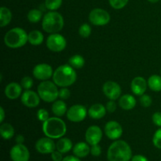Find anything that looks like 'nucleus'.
Segmentation results:
<instances>
[{
    "label": "nucleus",
    "mask_w": 161,
    "mask_h": 161,
    "mask_svg": "<svg viewBox=\"0 0 161 161\" xmlns=\"http://www.w3.org/2000/svg\"><path fill=\"white\" fill-rule=\"evenodd\" d=\"M53 80L57 86L67 87L75 82L76 72L70 64L61 65L53 72Z\"/></svg>",
    "instance_id": "f257e3e1"
},
{
    "label": "nucleus",
    "mask_w": 161,
    "mask_h": 161,
    "mask_svg": "<svg viewBox=\"0 0 161 161\" xmlns=\"http://www.w3.org/2000/svg\"><path fill=\"white\" fill-rule=\"evenodd\" d=\"M131 157L132 152L130 146L122 140H118L111 144L107 153L109 161H129Z\"/></svg>",
    "instance_id": "f03ea898"
},
{
    "label": "nucleus",
    "mask_w": 161,
    "mask_h": 161,
    "mask_svg": "<svg viewBox=\"0 0 161 161\" xmlns=\"http://www.w3.org/2000/svg\"><path fill=\"white\" fill-rule=\"evenodd\" d=\"M67 127L65 123L60 118H49L42 124V131L45 135L52 139L61 138L65 135Z\"/></svg>",
    "instance_id": "7ed1b4c3"
},
{
    "label": "nucleus",
    "mask_w": 161,
    "mask_h": 161,
    "mask_svg": "<svg viewBox=\"0 0 161 161\" xmlns=\"http://www.w3.org/2000/svg\"><path fill=\"white\" fill-rule=\"evenodd\" d=\"M42 27L44 31L50 34L58 33L64 27V19L59 13L50 11L44 15Z\"/></svg>",
    "instance_id": "20e7f679"
},
{
    "label": "nucleus",
    "mask_w": 161,
    "mask_h": 161,
    "mask_svg": "<svg viewBox=\"0 0 161 161\" xmlns=\"http://www.w3.org/2000/svg\"><path fill=\"white\" fill-rule=\"evenodd\" d=\"M28 36L23 28H12L5 35L4 42L9 48H19L25 46L28 42Z\"/></svg>",
    "instance_id": "39448f33"
},
{
    "label": "nucleus",
    "mask_w": 161,
    "mask_h": 161,
    "mask_svg": "<svg viewBox=\"0 0 161 161\" xmlns=\"http://www.w3.org/2000/svg\"><path fill=\"white\" fill-rule=\"evenodd\" d=\"M38 94L46 102H53L59 97V91L56 84L50 81H42L37 88Z\"/></svg>",
    "instance_id": "423d86ee"
},
{
    "label": "nucleus",
    "mask_w": 161,
    "mask_h": 161,
    "mask_svg": "<svg viewBox=\"0 0 161 161\" xmlns=\"http://www.w3.org/2000/svg\"><path fill=\"white\" fill-rule=\"evenodd\" d=\"M90 21L96 26H104L110 20V15L105 9H94L90 13Z\"/></svg>",
    "instance_id": "0eeeda50"
},
{
    "label": "nucleus",
    "mask_w": 161,
    "mask_h": 161,
    "mask_svg": "<svg viewBox=\"0 0 161 161\" xmlns=\"http://www.w3.org/2000/svg\"><path fill=\"white\" fill-rule=\"evenodd\" d=\"M47 47L51 51L61 52L66 47V40L61 35L51 34L47 39Z\"/></svg>",
    "instance_id": "6e6552de"
},
{
    "label": "nucleus",
    "mask_w": 161,
    "mask_h": 161,
    "mask_svg": "<svg viewBox=\"0 0 161 161\" xmlns=\"http://www.w3.org/2000/svg\"><path fill=\"white\" fill-rule=\"evenodd\" d=\"M87 111L83 105H72L67 111V118L72 122L79 123L83 121L86 118Z\"/></svg>",
    "instance_id": "1a4fd4ad"
},
{
    "label": "nucleus",
    "mask_w": 161,
    "mask_h": 161,
    "mask_svg": "<svg viewBox=\"0 0 161 161\" xmlns=\"http://www.w3.org/2000/svg\"><path fill=\"white\" fill-rule=\"evenodd\" d=\"M10 158L13 161H28L30 153L28 148L23 144H17L11 149Z\"/></svg>",
    "instance_id": "9d476101"
},
{
    "label": "nucleus",
    "mask_w": 161,
    "mask_h": 161,
    "mask_svg": "<svg viewBox=\"0 0 161 161\" xmlns=\"http://www.w3.org/2000/svg\"><path fill=\"white\" fill-rule=\"evenodd\" d=\"M36 149L39 153L42 154L52 153L56 149V145L52 138H42L38 140L36 143Z\"/></svg>",
    "instance_id": "9b49d317"
},
{
    "label": "nucleus",
    "mask_w": 161,
    "mask_h": 161,
    "mask_svg": "<svg viewBox=\"0 0 161 161\" xmlns=\"http://www.w3.org/2000/svg\"><path fill=\"white\" fill-rule=\"evenodd\" d=\"M53 75L52 67L47 64H37L33 69V75L39 80H47Z\"/></svg>",
    "instance_id": "f8f14e48"
},
{
    "label": "nucleus",
    "mask_w": 161,
    "mask_h": 161,
    "mask_svg": "<svg viewBox=\"0 0 161 161\" xmlns=\"http://www.w3.org/2000/svg\"><path fill=\"white\" fill-rule=\"evenodd\" d=\"M103 92L110 100H116L121 94V88L118 83L113 81H108L103 85Z\"/></svg>",
    "instance_id": "ddd939ff"
},
{
    "label": "nucleus",
    "mask_w": 161,
    "mask_h": 161,
    "mask_svg": "<svg viewBox=\"0 0 161 161\" xmlns=\"http://www.w3.org/2000/svg\"><path fill=\"white\" fill-rule=\"evenodd\" d=\"M105 132L109 139L116 140L122 135L123 129L120 124L116 121H109L105 124Z\"/></svg>",
    "instance_id": "4468645a"
},
{
    "label": "nucleus",
    "mask_w": 161,
    "mask_h": 161,
    "mask_svg": "<svg viewBox=\"0 0 161 161\" xmlns=\"http://www.w3.org/2000/svg\"><path fill=\"white\" fill-rule=\"evenodd\" d=\"M86 141L91 146L97 145L102 138V131L97 126H91L86 130L85 135Z\"/></svg>",
    "instance_id": "2eb2a0df"
},
{
    "label": "nucleus",
    "mask_w": 161,
    "mask_h": 161,
    "mask_svg": "<svg viewBox=\"0 0 161 161\" xmlns=\"http://www.w3.org/2000/svg\"><path fill=\"white\" fill-rule=\"evenodd\" d=\"M40 97L37 93L30 90H26L21 96V102L24 105L28 108H36L40 102Z\"/></svg>",
    "instance_id": "dca6fc26"
},
{
    "label": "nucleus",
    "mask_w": 161,
    "mask_h": 161,
    "mask_svg": "<svg viewBox=\"0 0 161 161\" xmlns=\"http://www.w3.org/2000/svg\"><path fill=\"white\" fill-rule=\"evenodd\" d=\"M147 88V83L146 80L141 76L135 77L131 82V91L135 94L142 96L146 92Z\"/></svg>",
    "instance_id": "f3484780"
},
{
    "label": "nucleus",
    "mask_w": 161,
    "mask_h": 161,
    "mask_svg": "<svg viewBox=\"0 0 161 161\" xmlns=\"http://www.w3.org/2000/svg\"><path fill=\"white\" fill-rule=\"evenodd\" d=\"M22 91L20 85L17 83H10L5 88V94L6 97L11 100H14L19 97Z\"/></svg>",
    "instance_id": "a211bd4d"
},
{
    "label": "nucleus",
    "mask_w": 161,
    "mask_h": 161,
    "mask_svg": "<svg viewBox=\"0 0 161 161\" xmlns=\"http://www.w3.org/2000/svg\"><path fill=\"white\" fill-rule=\"evenodd\" d=\"M88 114L92 119H102L106 114V108L102 104H94L90 107Z\"/></svg>",
    "instance_id": "6ab92c4d"
},
{
    "label": "nucleus",
    "mask_w": 161,
    "mask_h": 161,
    "mask_svg": "<svg viewBox=\"0 0 161 161\" xmlns=\"http://www.w3.org/2000/svg\"><path fill=\"white\" fill-rule=\"evenodd\" d=\"M119 105L123 109L130 110L136 105V100L132 95L125 94L119 98Z\"/></svg>",
    "instance_id": "aec40b11"
},
{
    "label": "nucleus",
    "mask_w": 161,
    "mask_h": 161,
    "mask_svg": "<svg viewBox=\"0 0 161 161\" xmlns=\"http://www.w3.org/2000/svg\"><path fill=\"white\" fill-rule=\"evenodd\" d=\"M90 152L91 149L85 142H78L73 147V153L77 157H86Z\"/></svg>",
    "instance_id": "412c9836"
},
{
    "label": "nucleus",
    "mask_w": 161,
    "mask_h": 161,
    "mask_svg": "<svg viewBox=\"0 0 161 161\" xmlns=\"http://www.w3.org/2000/svg\"><path fill=\"white\" fill-rule=\"evenodd\" d=\"M57 150L61 153H66L69 152L72 148V142L70 139L67 138H61L56 145Z\"/></svg>",
    "instance_id": "4be33fe9"
},
{
    "label": "nucleus",
    "mask_w": 161,
    "mask_h": 161,
    "mask_svg": "<svg viewBox=\"0 0 161 161\" xmlns=\"http://www.w3.org/2000/svg\"><path fill=\"white\" fill-rule=\"evenodd\" d=\"M44 39V36L41 31L38 30H34L29 32L28 36V41L34 46H39L42 43Z\"/></svg>",
    "instance_id": "5701e85b"
},
{
    "label": "nucleus",
    "mask_w": 161,
    "mask_h": 161,
    "mask_svg": "<svg viewBox=\"0 0 161 161\" xmlns=\"http://www.w3.org/2000/svg\"><path fill=\"white\" fill-rule=\"evenodd\" d=\"M52 112L57 116H64V113H67V105L62 100L55 101L52 105Z\"/></svg>",
    "instance_id": "b1692460"
},
{
    "label": "nucleus",
    "mask_w": 161,
    "mask_h": 161,
    "mask_svg": "<svg viewBox=\"0 0 161 161\" xmlns=\"http://www.w3.org/2000/svg\"><path fill=\"white\" fill-rule=\"evenodd\" d=\"M11 20H12V14H11L10 10L4 6L1 7L0 9V26L2 28L6 26L7 25H9Z\"/></svg>",
    "instance_id": "393cba45"
},
{
    "label": "nucleus",
    "mask_w": 161,
    "mask_h": 161,
    "mask_svg": "<svg viewBox=\"0 0 161 161\" xmlns=\"http://www.w3.org/2000/svg\"><path fill=\"white\" fill-rule=\"evenodd\" d=\"M0 134L4 139H10L14 135V128L11 124L5 123L0 126Z\"/></svg>",
    "instance_id": "a878e982"
},
{
    "label": "nucleus",
    "mask_w": 161,
    "mask_h": 161,
    "mask_svg": "<svg viewBox=\"0 0 161 161\" xmlns=\"http://www.w3.org/2000/svg\"><path fill=\"white\" fill-rule=\"evenodd\" d=\"M148 86L156 92L161 91V76L158 75H151L148 80Z\"/></svg>",
    "instance_id": "bb28decb"
},
{
    "label": "nucleus",
    "mask_w": 161,
    "mask_h": 161,
    "mask_svg": "<svg viewBox=\"0 0 161 161\" xmlns=\"http://www.w3.org/2000/svg\"><path fill=\"white\" fill-rule=\"evenodd\" d=\"M69 63L72 68L76 69H80L81 68L83 67L85 64V61L84 58H83L80 55L76 54V55H73L72 57H71L69 60Z\"/></svg>",
    "instance_id": "cd10ccee"
},
{
    "label": "nucleus",
    "mask_w": 161,
    "mask_h": 161,
    "mask_svg": "<svg viewBox=\"0 0 161 161\" xmlns=\"http://www.w3.org/2000/svg\"><path fill=\"white\" fill-rule=\"evenodd\" d=\"M42 17V12L40 9H31L28 14V19L31 23H37Z\"/></svg>",
    "instance_id": "c85d7f7f"
},
{
    "label": "nucleus",
    "mask_w": 161,
    "mask_h": 161,
    "mask_svg": "<svg viewBox=\"0 0 161 161\" xmlns=\"http://www.w3.org/2000/svg\"><path fill=\"white\" fill-rule=\"evenodd\" d=\"M62 4V0H46L45 6L50 10H56L59 9Z\"/></svg>",
    "instance_id": "c756f323"
},
{
    "label": "nucleus",
    "mask_w": 161,
    "mask_h": 161,
    "mask_svg": "<svg viewBox=\"0 0 161 161\" xmlns=\"http://www.w3.org/2000/svg\"><path fill=\"white\" fill-rule=\"evenodd\" d=\"M79 33H80V36L83 38H87L89 37L91 33V28L88 24H83L80 27L79 29Z\"/></svg>",
    "instance_id": "7c9ffc66"
},
{
    "label": "nucleus",
    "mask_w": 161,
    "mask_h": 161,
    "mask_svg": "<svg viewBox=\"0 0 161 161\" xmlns=\"http://www.w3.org/2000/svg\"><path fill=\"white\" fill-rule=\"evenodd\" d=\"M112 7L116 9H120L127 4L129 0H108Z\"/></svg>",
    "instance_id": "2f4dec72"
},
{
    "label": "nucleus",
    "mask_w": 161,
    "mask_h": 161,
    "mask_svg": "<svg viewBox=\"0 0 161 161\" xmlns=\"http://www.w3.org/2000/svg\"><path fill=\"white\" fill-rule=\"evenodd\" d=\"M153 142L157 149H161V127L154 134L153 138Z\"/></svg>",
    "instance_id": "473e14b6"
},
{
    "label": "nucleus",
    "mask_w": 161,
    "mask_h": 161,
    "mask_svg": "<svg viewBox=\"0 0 161 161\" xmlns=\"http://www.w3.org/2000/svg\"><path fill=\"white\" fill-rule=\"evenodd\" d=\"M33 85V80L31 77L25 76L21 80V86L25 90H30Z\"/></svg>",
    "instance_id": "72a5a7b5"
},
{
    "label": "nucleus",
    "mask_w": 161,
    "mask_h": 161,
    "mask_svg": "<svg viewBox=\"0 0 161 161\" xmlns=\"http://www.w3.org/2000/svg\"><path fill=\"white\" fill-rule=\"evenodd\" d=\"M140 103L143 107L147 108V107L150 106L151 104H152V98H151L150 96L147 95V94H143L140 98Z\"/></svg>",
    "instance_id": "f704fd0d"
},
{
    "label": "nucleus",
    "mask_w": 161,
    "mask_h": 161,
    "mask_svg": "<svg viewBox=\"0 0 161 161\" xmlns=\"http://www.w3.org/2000/svg\"><path fill=\"white\" fill-rule=\"evenodd\" d=\"M37 117L42 122H45L49 119V113L44 108H40L37 113Z\"/></svg>",
    "instance_id": "c9c22d12"
},
{
    "label": "nucleus",
    "mask_w": 161,
    "mask_h": 161,
    "mask_svg": "<svg viewBox=\"0 0 161 161\" xmlns=\"http://www.w3.org/2000/svg\"><path fill=\"white\" fill-rule=\"evenodd\" d=\"M69 96H70V91L66 87L61 88L59 91V97L61 99L65 100V99L69 98Z\"/></svg>",
    "instance_id": "e433bc0d"
},
{
    "label": "nucleus",
    "mask_w": 161,
    "mask_h": 161,
    "mask_svg": "<svg viewBox=\"0 0 161 161\" xmlns=\"http://www.w3.org/2000/svg\"><path fill=\"white\" fill-rule=\"evenodd\" d=\"M153 122L158 127H161V113L157 112L153 115Z\"/></svg>",
    "instance_id": "4c0bfd02"
},
{
    "label": "nucleus",
    "mask_w": 161,
    "mask_h": 161,
    "mask_svg": "<svg viewBox=\"0 0 161 161\" xmlns=\"http://www.w3.org/2000/svg\"><path fill=\"white\" fill-rule=\"evenodd\" d=\"M91 153L93 156L94 157H98L101 153H102V149H101L100 146L97 145H94V146H92L91 149Z\"/></svg>",
    "instance_id": "58836bf2"
},
{
    "label": "nucleus",
    "mask_w": 161,
    "mask_h": 161,
    "mask_svg": "<svg viewBox=\"0 0 161 161\" xmlns=\"http://www.w3.org/2000/svg\"><path fill=\"white\" fill-rule=\"evenodd\" d=\"M106 109L109 113H114L116 109V104L114 100H110L109 102H107L106 104Z\"/></svg>",
    "instance_id": "ea45409f"
},
{
    "label": "nucleus",
    "mask_w": 161,
    "mask_h": 161,
    "mask_svg": "<svg viewBox=\"0 0 161 161\" xmlns=\"http://www.w3.org/2000/svg\"><path fill=\"white\" fill-rule=\"evenodd\" d=\"M51 158L53 161H62L63 157H62V153L61 152H59L58 150L53 151L51 153Z\"/></svg>",
    "instance_id": "a19ab883"
},
{
    "label": "nucleus",
    "mask_w": 161,
    "mask_h": 161,
    "mask_svg": "<svg viewBox=\"0 0 161 161\" xmlns=\"http://www.w3.org/2000/svg\"><path fill=\"white\" fill-rule=\"evenodd\" d=\"M132 161H149L146 157L142 155H135L132 157Z\"/></svg>",
    "instance_id": "79ce46f5"
},
{
    "label": "nucleus",
    "mask_w": 161,
    "mask_h": 161,
    "mask_svg": "<svg viewBox=\"0 0 161 161\" xmlns=\"http://www.w3.org/2000/svg\"><path fill=\"white\" fill-rule=\"evenodd\" d=\"M62 161H81L77 157H74V156H68V157H64Z\"/></svg>",
    "instance_id": "37998d69"
},
{
    "label": "nucleus",
    "mask_w": 161,
    "mask_h": 161,
    "mask_svg": "<svg viewBox=\"0 0 161 161\" xmlns=\"http://www.w3.org/2000/svg\"><path fill=\"white\" fill-rule=\"evenodd\" d=\"M25 141V138H24L23 135H18L17 137H16V142L17 144H22Z\"/></svg>",
    "instance_id": "c03bdc74"
},
{
    "label": "nucleus",
    "mask_w": 161,
    "mask_h": 161,
    "mask_svg": "<svg viewBox=\"0 0 161 161\" xmlns=\"http://www.w3.org/2000/svg\"><path fill=\"white\" fill-rule=\"evenodd\" d=\"M5 119V111L3 107H0V123H3Z\"/></svg>",
    "instance_id": "a18cd8bd"
},
{
    "label": "nucleus",
    "mask_w": 161,
    "mask_h": 161,
    "mask_svg": "<svg viewBox=\"0 0 161 161\" xmlns=\"http://www.w3.org/2000/svg\"><path fill=\"white\" fill-rule=\"evenodd\" d=\"M149 2H150V3H157V2H159L160 0H148Z\"/></svg>",
    "instance_id": "49530a36"
},
{
    "label": "nucleus",
    "mask_w": 161,
    "mask_h": 161,
    "mask_svg": "<svg viewBox=\"0 0 161 161\" xmlns=\"http://www.w3.org/2000/svg\"><path fill=\"white\" fill-rule=\"evenodd\" d=\"M160 73H161V70H160Z\"/></svg>",
    "instance_id": "de8ad7c7"
}]
</instances>
